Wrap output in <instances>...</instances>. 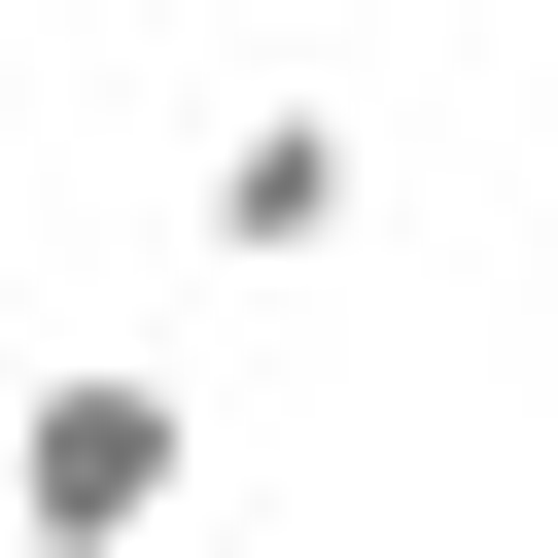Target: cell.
<instances>
[{
    "label": "cell",
    "instance_id": "6da1fadb",
    "mask_svg": "<svg viewBox=\"0 0 558 558\" xmlns=\"http://www.w3.org/2000/svg\"><path fill=\"white\" fill-rule=\"evenodd\" d=\"M174 488H209V384L174 349H35L0 384V558H174Z\"/></svg>",
    "mask_w": 558,
    "mask_h": 558
},
{
    "label": "cell",
    "instance_id": "7a4b0ae2",
    "mask_svg": "<svg viewBox=\"0 0 558 558\" xmlns=\"http://www.w3.org/2000/svg\"><path fill=\"white\" fill-rule=\"evenodd\" d=\"M349 209H384V140H349L314 70H244V105H209V279H314Z\"/></svg>",
    "mask_w": 558,
    "mask_h": 558
},
{
    "label": "cell",
    "instance_id": "3957f363",
    "mask_svg": "<svg viewBox=\"0 0 558 558\" xmlns=\"http://www.w3.org/2000/svg\"><path fill=\"white\" fill-rule=\"evenodd\" d=\"M523 314H558V209H523Z\"/></svg>",
    "mask_w": 558,
    "mask_h": 558
}]
</instances>
